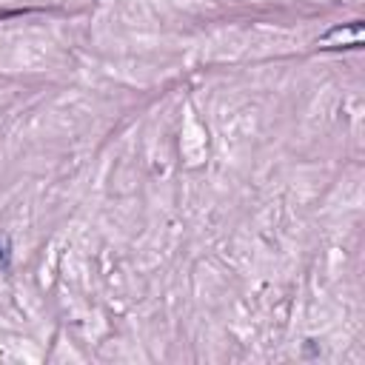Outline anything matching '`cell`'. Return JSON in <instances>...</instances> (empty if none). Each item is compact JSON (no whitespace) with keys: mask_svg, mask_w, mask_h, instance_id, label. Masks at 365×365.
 <instances>
[{"mask_svg":"<svg viewBox=\"0 0 365 365\" xmlns=\"http://www.w3.org/2000/svg\"><path fill=\"white\" fill-rule=\"evenodd\" d=\"M12 268V243L9 237L0 234V271H9Z\"/></svg>","mask_w":365,"mask_h":365,"instance_id":"obj_1","label":"cell"},{"mask_svg":"<svg viewBox=\"0 0 365 365\" xmlns=\"http://www.w3.org/2000/svg\"><path fill=\"white\" fill-rule=\"evenodd\" d=\"M331 35H340V37H345V29H336V32H331ZM351 35H362V23H357L354 29H351ZM362 46V40L359 37H354V49H359Z\"/></svg>","mask_w":365,"mask_h":365,"instance_id":"obj_2","label":"cell"}]
</instances>
